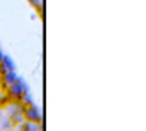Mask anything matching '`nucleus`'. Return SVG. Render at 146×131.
I'll list each match as a JSON object with an SVG mask.
<instances>
[{
	"mask_svg": "<svg viewBox=\"0 0 146 131\" xmlns=\"http://www.w3.org/2000/svg\"><path fill=\"white\" fill-rule=\"evenodd\" d=\"M26 93L25 90V84L22 82V80H18L15 84L10 85V94L14 96H23Z\"/></svg>",
	"mask_w": 146,
	"mask_h": 131,
	"instance_id": "1",
	"label": "nucleus"
},
{
	"mask_svg": "<svg viewBox=\"0 0 146 131\" xmlns=\"http://www.w3.org/2000/svg\"><path fill=\"white\" fill-rule=\"evenodd\" d=\"M26 116L31 122H38L41 120V114L38 112L37 108H35L33 106H30L28 108H26Z\"/></svg>",
	"mask_w": 146,
	"mask_h": 131,
	"instance_id": "2",
	"label": "nucleus"
},
{
	"mask_svg": "<svg viewBox=\"0 0 146 131\" xmlns=\"http://www.w3.org/2000/svg\"><path fill=\"white\" fill-rule=\"evenodd\" d=\"M4 80L7 81V84H9V85H13V84H15L19 78L17 77V75L14 73V71H8V72L4 73Z\"/></svg>",
	"mask_w": 146,
	"mask_h": 131,
	"instance_id": "3",
	"label": "nucleus"
},
{
	"mask_svg": "<svg viewBox=\"0 0 146 131\" xmlns=\"http://www.w3.org/2000/svg\"><path fill=\"white\" fill-rule=\"evenodd\" d=\"M25 131H41L40 125L37 122H28L27 125L25 126Z\"/></svg>",
	"mask_w": 146,
	"mask_h": 131,
	"instance_id": "4",
	"label": "nucleus"
},
{
	"mask_svg": "<svg viewBox=\"0 0 146 131\" xmlns=\"http://www.w3.org/2000/svg\"><path fill=\"white\" fill-rule=\"evenodd\" d=\"M1 64L4 66V67L7 68L8 71H14V66H13V62L10 61V59L8 58V57H4V58H3Z\"/></svg>",
	"mask_w": 146,
	"mask_h": 131,
	"instance_id": "5",
	"label": "nucleus"
},
{
	"mask_svg": "<svg viewBox=\"0 0 146 131\" xmlns=\"http://www.w3.org/2000/svg\"><path fill=\"white\" fill-rule=\"evenodd\" d=\"M3 58H4V55H3V53L0 51V64H1V62H3Z\"/></svg>",
	"mask_w": 146,
	"mask_h": 131,
	"instance_id": "6",
	"label": "nucleus"
},
{
	"mask_svg": "<svg viewBox=\"0 0 146 131\" xmlns=\"http://www.w3.org/2000/svg\"><path fill=\"white\" fill-rule=\"evenodd\" d=\"M0 82H1V73H0Z\"/></svg>",
	"mask_w": 146,
	"mask_h": 131,
	"instance_id": "7",
	"label": "nucleus"
}]
</instances>
